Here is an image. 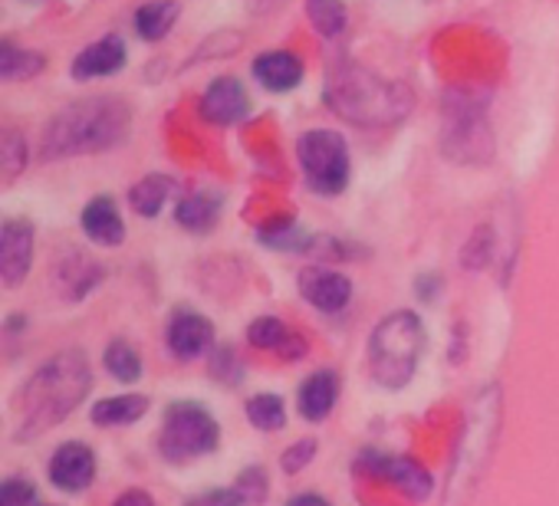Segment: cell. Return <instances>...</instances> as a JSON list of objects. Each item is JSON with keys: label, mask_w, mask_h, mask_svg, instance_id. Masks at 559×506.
<instances>
[{"label": "cell", "mask_w": 559, "mask_h": 506, "mask_svg": "<svg viewBox=\"0 0 559 506\" xmlns=\"http://www.w3.org/2000/svg\"><path fill=\"white\" fill-rule=\"evenodd\" d=\"M129 125V112L119 99H86L76 103L73 109L60 112L50 129H47V155L50 158H67L80 152H96L109 148L122 138Z\"/></svg>", "instance_id": "1"}, {"label": "cell", "mask_w": 559, "mask_h": 506, "mask_svg": "<svg viewBox=\"0 0 559 506\" xmlns=\"http://www.w3.org/2000/svg\"><path fill=\"white\" fill-rule=\"evenodd\" d=\"M330 106L353 122H392L408 109V93L362 67H340L326 86Z\"/></svg>", "instance_id": "2"}, {"label": "cell", "mask_w": 559, "mask_h": 506, "mask_svg": "<svg viewBox=\"0 0 559 506\" xmlns=\"http://www.w3.org/2000/svg\"><path fill=\"white\" fill-rule=\"evenodd\" d=\"M90 391V365L83 356L67 352L57 356L53 362L44 365V372L31 382L27 388V418L24 424H31V434L63 421Z\"/></svg>", "instance_id": "3"}, {"label": "cell", "mask_w": 559, "mask_h": 506, "mask_svg": "<svg viewBox=\"0 0 559 506\" xmlns=\"http://www.w3.org/2000/svg\"><path fill=\"white\" fill-rule=\"evenodd\" d=\"M421 346H425V329L415 313L402 310L385 316L369 339V365L376 382L392 391L405 388L408 378L415 375Z\"/></svg>", "instance_id": "4"}, {"label": "cell", "mask_w": 559, "mask_h": 506, "mask_svg": "<svg viewBox=\"0 0 559 506\" xmlns=\"http://www.w3.org/2000/svg\"><path fill=\"white\" fill-rule=\"evenodd\" d=\"M221 441V424L211 411H204L194 401H178L165 411L158 447L168 460H194L201 454H211Z\"/></svg>", "instance_id": "5"}, {"label": "cell", "mask_w": 559, "mask_h": 506, "mask_svg": "<svg viewBox=\"0 0 559 506\" xmlns=\"http://www.w3.org/2000/svg\"><path fill=\"white\" fill-rule=\"evenodd\" d=\"M297 158L307 184L317 194H340L349 184V145L340 132L317 129L297 142Z\"/></svg>", "instance_id": "6"}, {"label": "cell", "mask_w": 559, "mask_h": 506, "mask_svg": "<svg viewBox=\"0 0 559 506\" xmlns=\"http://www.w3.org/2000/svg\"><path fill=\"white\" fill-rule=\"evenodd\" d=\"M34 264V224L11 217L0 227V280L4 287H17Z\"/></svg>", "instance_id": "7"}, {"label": "cell", "mask_w": 559, "mask_h": 506, "mask_svg": "<svg viewBox=\"0 0 559 506\" xmlns=\"http://www.w3.org/2000/svg\"><path fill=\"white\" fill-rule=\"evenodd\" d=\"M47 473H50L53 486H60L67 493H83L96 480V454L86 444L70 441V444L57 447V454L50 457Z\"/></svg>", "instance_id": "8"}, {"label": "cell", "mask_w": 559, "mask_h": 506, "mask_svg": "<svg viewBox=\"0 0 559 506\" xmlns=\"http://www.w3.org/2000/svg\"><path fill=\"white\" fill-rule=\"evenodd\" d=\"M300 293L310 306L323 310V313H340L349 306L353 300V284L349 277L326 270V267H307L300 274Z\"/></svg>", "instance_id": "9"}, {"label": "cell", "mask_w": 559, "mask_h": 506, "mask_svg": "<svg viewBox=\"0 0 559 506\" xmlns=\"http://www.w3.org/2000/svg\"><path fill=\"white\" fill-rule=\"evenodd\" d=\"M214 342V326L194 310H178L168 323V349L175 359L191 362L201 359Z\"/></svg>", "instance_id": "10"}, {"label": "cell", "mask_w": 559, "mask_h": 506, "mask_svg": "<svg viewBox=\"0 0 559 506\" xmlns=\"http://www.w3.org/2000/svg\"><path fill=\"white\" fill-rule=\"evenodd\" d=\"M247 109H250L247 89L234 76L214 80L201 96V116L214 125H234L247 116Z\"/></svg>", "instance_id": "11"}, {"label": "cell", "mask_w": 559, "mask_h": 506, "mask_svg": "<svg viewBox=\"0 0 559 506\" xmlns=\"http://www.w3.org/2000/svg\"><path fill=\"white\" fill-rule=\"evenodd\" d=\"M372 473L382 477V480H389V483H392L395 490H402L408 499H428L431 490H435L431 473H428L418 460H412V457H376Z\"/></svg>", "instance_id": "12"}, {"label": "cell", "mask_w": 559, "mask_h": 506, "mask_svg": "<svg viewBox=\"0 0 559 506\" xmlns=\"http://www.w3.org/2000/svg\"><path fill=\"white\" fill-rule=\"evenodd\" d=\"M253 76L270 93H290L304 80V63H300L297 53L273 50V53H263V57L253 60Z\"/></svg>", "instance_id": "13"}, {"label": "cell", "mask_w": 559, "mask_h": 506, "mask_svg": "<svg viewBox=\"0 0 559 506\" xmlns=\"http://www.w3.org/2000/svg\"><path fill=\"white\" fill-rule=\"evenodd\" d=\"M126 67V44L119 37H103L90 44L76 60H73V80H96V76H112Z\"/></svg>", "instance_id": "14"}, {"label": "cell", "mask_w": 559, "mask_h": 506, "mask_svg": "<svg viewBox=\"0 0 559 506\" xmlns=\"http://www.w3.org/2000/svg\"><path fill=\"white\" fill-rule=\"evenodd\" d=\"M83 230L93 243L119 246L126 240V220H122L116 201L112 197H93L83 207Z\"/></svg>", "instance_id": "15"}, {"label": "cell", "mask_w": 559, "mask_h": 506, "mask_svg": "<svg viewBox=\"0 0 559 506\" xmlns=\"http://www.w3.org/2000/svg\"><path fill=\"white\" fill-rule=\"evenodd\" d=\"M336 398H340V378L336 372L330 369H320L313 372L304 385H300V395H297V408L307 421H323L330 418V411L336 408Z\"/></svg>", "instance_id": "16"}, {"label": "cell", "mask_w": 559, "mask_h": 506, "mask_svg": "<svg viewBox=\"0 0 559 506\" xmlns=\"http://www.w3.org/2000/svg\"><path fill=\"white\" fill-rule=\"evenodd\" d=\"M148 411V398L145 395H116V398H103L93 408V424L99 427H126L142 421Z\"/></svg>", "instance_id": "17"}, {"label": "cell", "mask_w": 559, "mask_h": 506, "mask_svg": "<svg viewBox=\"0 0 559 506\" xmlns=\"http://www.w3.org/2000/svg\"><path fill=\"white\" fill-rule=\"evenodd\" d=\"M178 14H181L178 0H152V4L139 8V14H135V34L148 44H158L171 34Z\"/></svg>", "instance_id": "18"}, {"label": "cell", "mask_w": 559, "mask_h": 506, "mask_svg": "<svg viewBox=\"0 0 559 506\" xmlns=\"http://www.w3.org/2000/svg\"><path fill=\"white\" fill-rule=\"evenodd\" d=\"M217 217H221V204H217V197H211V194H204V191L188 194V197L178 204V210H175V220H178L188 233H204V230H211V227L217 224Z\"/></svg>", "instance_id": "19"}, {"label": "cell", "mask_w": 559, "mask_h": 506, "mask_svg": "<svg viewBox=\"0 0 559 506\" xmlns=\"http://www.w3.org/2000/svg\"><path fill=\"white\" fill-rule=\"evenodd\" d=\"M171 178H165V174H145L132 191H129V204H132V210L135 214H142V217H158L162 214V207H165V201L171 197Z\"/></svg>", "instance_id": "20"}, {"label": "cell", "mask_w": 559, "mask_h": 506, "mask_svg": "<svg viewBox=\"0 0 559 506\" xmlns=\"http://www.w3.org/2000/svg\"><path fill=\"white\" fill-rule=\"evenodd\" d=\"M307 17L313 31L326 40H336L349 27V11L343 8V0H307Z\"/></svg>", "instance_id": "21"}, {"label": "cell", "mask_w": 559, "mask_h": 506, "mask_svg": "<svg viewBox=\"0 0 559 506\" xmlns=\"http://www.w3.org/2000/svg\"><path fill=\"white\" fill-rule=\"evenodd\" d=\"M103 362H106V372H109L116 382H122V385H132V382L142 378V356H139V349H135L132 342H126V339L109 342V349L103 352Z\"/></svg>", "instance_id": "22"}, {"label": "cell", "mask_w": 559, "mask_h": 506, "mask_svg": "<svg viewBox=\"0 0 559 506\" xmlns=\"http://www.w3.org/2000/svg\"><path fill=\"white\" fill-rule=\"evenodd\" d=\"M40 70H44V57H40V53L21 50V47H14L11 40L0 44V76H4L8 83L34 80Z\"/></svg>", "instance_id": "23"}, {"label": "cell", "mask_w": 559, "mask_h": 506, "mask_svg": "<svg viewBox=\"0 0 559 506\" xmlns=\"http://www.w3.org/2000/svg\"><path fill=\"white\" fill-rule=\"evenodd\" d=\"M247 421L257 431H280L287 424V405L280 395H253L247 401Z\"/></svg>", "instance_id": "24"}, {"label": "cell", "mask_w": 559, "mask_h": 506, "mask_svg": "<svg viewBox=\"0 0 559 506\" xmlns=\"http://www.w3.org/2000/svg\"><path fill=\"white\" fill-rule=\"evenodd\" d=\"M257 240L266 243V246H273V250H307L313 243V233H307L294 220H276L270 227H260Z\"/></svg>", "instance_id": "25"}, {"label": "cell", "mask_w": 559, "mask_h": 506, "mask_svg": "<svg viewBox=\"0 0 559 506\" xmlns=\"http://www.w3.org/2000/svg\"><path fill=\"white\" fill-rule=\"evenodd\" d=\"M290 336H294V333H290L284 323H280V320H273V316H260V320H253L250 329H247V339H250L253 349H266V352H276V356H280V349L287 346Z\"/></svg>", "instance_id": "26"}, {"label": "cell", "mask_w": 559, "mask_h": 506, "mask_svg": "<svg viewBox=\"0 0 559 506\" xmlns=\"http://www.w3.org/2000/svg\"><path fill=\"white\" fill-rule=\"evenodd\" d=\"M0 506H44L40 503V493L31 480H4L0 486Z\"/></svg>", "instance_id": "27"}, {"label": "cell", "mask_w": 559, "mask_h": 506, "mask_svg": "<svg viewBox=\"0 0 559 506\" xmlns=\"http://www.w3.org/2000/svg\"><path fill=\"white\" fill-rule=\"evenodd\" d=\"M313 457H317V441L313 437H304V441L290 444L284 454H280V467H284L287 473H300Z\"/></svg>", "instance_id": "28"}, {"label": "cell", "mask_w": 559, "mask_h": 506, "mask_svg": "<svg viewBox=\"0 0 559 506\" xmlns=\"http://www.w3.org/2000/svg\"><path fill=\"white\" fill-rule=\"evenodd\" d=\"M266 473L260 470V467H247L243 473H240V480L234 483V490L243 496V503H260V499H266Z\"/></svg>", "instance_id": "29"}, {"label": "cell", "mask_w": 559, "mask_h": 506, "mask_svg": "<svg viewBox=\"0 0 559 506\" xmlns=\"http://www.w3.org/2000/svg\"><path fill=\"white\" fill-rule=\"evenodd\" d=\"M0 161H4V174L8 178H14L27 165V142L17 132L4 135V158H0Z\"/></svg>", "instance_id": "30"}, {"label": "cell", "mask_w": 559, "mask_h": 506, "mask_svg": "<svg viewBox=\"0 0 559 506\" xmlns=\"http://www.w3.org/2000/svg\"><path fill=\"white\" fill-rule=\"evenodd\" d=\"M188 506H243V496L234 486L230 490H211V493L194 496Z\"/></svg>", "instance_id": "31"}, {"label": "cell", "mask_w": 559, "mask_h": 506, "mask_svg": "<svg viewBox=\"0 0 559 506\" xmlns=\"http://www.w3.org/2000/svg\"><path fill=\"white\" fill-rule=\"evenodd\" d=\"M112 506H155V499L148 496V490H126L116 496Z\"/></svg>", "instance_id": "32"}, {"label": "cell", "mask_w": 559, "mask_h": 506, "mask_svg": "<svg viewBox=\"0 0 559 506\" xmlns=\"http://www.w3.org/2000/svg\"><path fill=\"white\" fill-rule=\"evenodd\" d=\"M287 506H333V503L320 493H297Z\"/></svg>", "instance_id": "33"}]
</instances>
